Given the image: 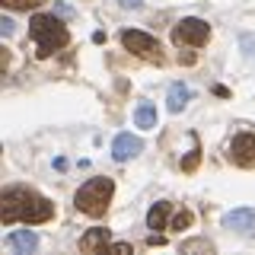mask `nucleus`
I'll return each instance as SVG.
<instances>
[{"instance_id":"nucleus-1","label":"nucleus","mask_w":255,"mask_h":255,"mask_svg":"<svg viewBox=\"0 0 255 255\" xmlns=\"http://www.w3.org/2000/svg\"><path fill=\"white\" fill-rule=\"evenodd\" d=\"M54 217V204L42 198L32 188H6L3 198H0V220L10 227V223H45Z\"/></svg>"},{"instance_id":"nucleus-2","label":"nucleus","mask_w":255,"mask_h":255,"mask_svg":"<svg viewBox=\"0 0 255 255\" xmlns=\"http://www.w3.org/2000/svg\"><path fill=\"white\" fill-rule=\"evenodd\" d=\"M29 38L35 42V54L38 58H51L58 48L70 42V32L61 19H54V13H38L29 19Z\"/></svg>"},{"instance_id":"nucleus-3","label":"nucleus","mask_w":255,"mask_h":255,"mask_svg":"<svg viewBox=\"0 0 255 255\" xmlns=\"http://www.w3.org/2000/svg\"><path fill=\"white\" fill-rule=\"evenodd\" d=\"M112 195H115V182L112 179H90L86 185H80L77 191V207L83 214H90V217H102L106 214V207L112 201Z\"/></svg>"},{"instance_id":"nucleus-4","label":"nucleus","mask_w":255,"mask_h":255,"mask_svg":"<svg viewBox=\"0 0 255 255\" xmlns=\"http://www.w3.org/2000/svg\"><path fill=\"white\" fill-rule=\"evenodd\" d=\"M122 45H125L131 54L143 58V61L163 64V51H159V42H156L153 35H147V32H140V29H125V32H122Z\"/></svg>"},{"instance_id":"nucleus-5","label":"nucleus","mask_w":255,"mask_h":255,"mask_svg":"<svg viewBox=\"0 0 255 255\" xmlns=\"http://www.w3.org/2000/svg\"><path fill=\"white\" fill-rule=\"evenodd\" d=\"M207 38H211V26H207L204 19H198V16H188V19H182L179 26H172V42L175 45H191V48H201Z\"/></svg>"},{"instance_id":"nucleus-6","label":"nucleus","mask_w":255,"mask_h":255,"mask_svg":"<svg viewBox=\"0 0 255 255\" xmlns=\"http://www.w3.org/2000/svg\"><path fill=\"white\" fill-rule=\"evenodd\" d=\"M230 159H233L236 166L252 169V166H255V134H249V131L236 134L233 143H230Z\"/></svg>"},{"instance_id":"nucleus-7","label":"nucleus","mask_w":255,"mask_h":255,"mask_svg":"<svg viewBox=\"0 0 255 255\" xmlns=\"http://www.w3.org/2000/svg\"><path fill=\"white\" fill-rule=\"evenodd\" d=\"M223 227L236 230V233H243V236L255 233V207H236V211H230L227 217H223Z\"/></svg>"},{"instance_id":"nucleus-8","label":"nucleus","mask_w":255,"mask_h":255,"mask_svg":"<svg viewBox=\"0 0 255 255\" xmlns=\"http://www.w3.org/2000/svg\"><path fill=\"white\" fill-rule=\"evenodd\" d=\"M140 150H143V143H140V137H134V134H118L115 143H112V156H115L118 163H128V159L137 156Z\"/></svg>"},{"instance_id":"nucleus-9","label":"nucleus","mask_w":255,"mask_h":255,"mask_svg":"<svg viewBox=\"0 0 255 255\" xmlns=\"http://www.w3.org/2000/svg\"><path fill=\"white\" fill-rule=\"evenodd\" d=\"M6 243H10L13 252H22V255H29V252L38 249V236L32 233V230H16V233H10Z\"/></svg>"},{"instance_id":"nucleus-10","label":"nucleus","mask_w":255,"mask_h":255,"mask_svg":"<svg viewBox=\"0 0 255 255\" xmlns=\"http://www.w3.org/2000/svg\"><path fill=\"white\" fill-rule=\"evenodd\" d=\"M109 230H102V227H96V230H90L83 239H80V249L83 252H96V249H106L109 246Z\"/></svg>"},{"instance_id":"nucleus-11","label":"nucleus","mask_w":255,"mask_h":255,"mask_svg":"<svg viewBox=\"0 0 255 255\" xmlns=\"http://www.w3.org/2000/svg\"><path fill=\"white\" fill-rule=\"evenodd\" d=\"M169 207H172L169 201H156V204L147 211V227H150V230H163L166 220H169Z\"/></svg>"},{"instance_id":"nucleus-12","label":"nucleus","mask_w":255,"mask_h":255,"mask_svg":"<svg viewBox=\"0 0 255 255\" xmlns=\"http://www.w3.org/2000/svg\"><path fill=\"white\" fill-rule=\"evenodd\" d=\"M166 102H169V112H175V115H179V112L185 109V102H188V86H185V83H172V86H169V96H166Z\"/></svg>"},{"instance_id":"nucleus-13","label":"nucleus","mask_w":255,"mask_h":255,"mask_svg":"<svg viewBox=\"0 0 255 255\" xmlns=\"http://www.w3.org/2000/svg\"><path fill=\"white\" fill-rule=\"evenodd\" d=\"M134 122H137V128H143V131L156 128V109L150 106V102H140V106L134 109Z\"/></svg>"},{"instance_id":"nucleus-14","label":"nucleus","mask_w":255,"mask_h":255,"mask_svg":"<svg viewBox=\"0 0 255 255\" xmlns=\"http://www.w3.org/2000/svg\"><path fill=\"white\" fill-rule=\"evenodd\" d=\"M198 163H201V150L195 147L185 159H182V172H195V169H198Z\"/></svg>"},{"instance_id":"nucleus-15","label":"nucleus","mask_w":255,"mask_h":255,"mask_svg":"<svg viewBox=\"0 0 255 255\" xmlns=\"http://www.w3.org/2000/svg\"><path fill=\"white\" fill-rule=\"evenodd\" d=\"M191 220H195V217H191V211H179V214L172 217V230H188Z\"/></svg>"},{"instance_id":"nucleus-16","label":"nucleus","mask_w":255,"mask_h":255,"mask_svg":"<svg viewBox=\"0 0 255 255\" xmlns=\"http://www.w3.org/2000/svg\"><path fill=\"white\" fill-rule=\"evenodd\" d=\"M10 10H29V6H38L42 0H3Z\"/></svg>"},{"instance_id":"nucleus-17","label":"nucleus","mask_w":255,"mask_h":255,"mask_svg":"<svg viewBox=\"0 0 255 255\" xmlns=\"http://www.w3.org/2000/svg\"><path fill=\"white\" fill-rule=\"evenodd\" d=\"M13 29H16V22L3 16V22H0V32H3V35H13Z\"/></svg>"},{"instance_id":"nucleus-18","label":"nucleus","mask_w":255,"mask_h":255,"mask_svg":"<svg viewBox=\"0 0 255 255\" xmlns=\"http://www.w3.org/2000/svg\"><path fill=\"white\" fill-rule=\"evenodd\" d=\"M182 249H185V252H191V249H211V243H185Z\"/></svg>"},{"instance_id":"nucleus-19","label":"nucleus","mask_w":255,"mask_h":255,"mask_svg":"<svg viewBox=\"0 0 255 255\" xmlns=\"http://www.w3.org/2000/svg\"><path fill=\"white\" fill-rule=\"evenodd\" d=\"M147 246H150V249H156V246H166V239L153 233V236H150V239H147Z\"/></svg>"},{"instance_id":"nucleus-20","label":"nucleus","mask_w":255,"mask_h":255,"mask_svg":"<svg viewBox=\"0 0 255 255\" xmlns=\"http://www.w3.org/2000/svg\"><path fill=\"white\" fill-rule=\"evenodd\" d=\"M109 249L112 252H131V246H128V243H115V246H109Z\"/></svg>"},{"instance_id":"nucleus-21","label":"nucleus","mask_w":255,"mask_h":255,"mask_svg":"<svg viewBox=\"0 0 255 255\" xmlns=\"http://www.w3.org/2000/svg\"><path fill=\"white\" fill-rule=\"evenodd\" d=\"M179 61H182V64H195V54L185 51V54H179Z\"/></svg>"},{"instance_id":"nucleus-22","label":"nucleus","mask_w":255,"mask_h":255,"mask_svg":"<svg viewBox=\"0 0 255 255\" xmlns=\"http://www.w3.org/2000/svg\"><path fill=\"white\" fill-rule=\"evenodd\" d=\"M118 3H122V6H131V10H137L140 0H118Z\"/></svg>"}]
</instances>
